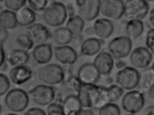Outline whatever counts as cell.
Wrapping results in <instances>:
<instances>
[{"mask_svg":"<svg viewBox=\"0 0 154 115\" xmlns=\"http://www.w3.org/2000/svg\"><path fill=\"white\" fill-rule=\"evenodd\" d=\"M77 97L82 107L99 109L109 102L107 88L94 83H82Z\"/></svg>","mask_w":154,"mask_h":115,"instance_id":"6da1fadb","label":"cell"},{"mask_svg":"<svg viewBox=\"0 0 154 115\" xmlns=\"http://www.w3.org/2000/svg\"><path fill=\"white\" fill-rule=\"evenodd\" d=\"M43 19L49 26L57 27L62 26L67 19L66 6L59 2H53L43 11Z\"/></svg>","mask_w":154,"mask_h":115,"instance_id":"7a4b0ae2","label":"cell"},{"mask_svg":"<svg viewBox=\"0 0 154 115\" xmlns=\"http://www.w3.org/2000/svg\"><path fill=\"white\" fill-rule=\"evenodd\" d=\"M29 99L28 94L24 90L14 89L7 93L5 98L6 106L11 111L21 112L28 106Z\"/></svg>","mask_w":154,"mask_h":115,"instance_id":"3957f363","label":"cell"},{"mask_svg":"<svg viewBox=\"0 0 154 115\" xmlns=\"http://www.w3.org/2000/svg\"><path fill=\"white\" fill-rule=\"evenodd\" d=\"M39 79L49 85H56L61 83L65 78V74L62 66L56 64H49L39 68Z\"/></svg>","mask_w":154,"mask_h":115,"instance_id":"277c9868","label":"cell"},{"mask_svg":"<svg viewBox=\"0 0 154 115\" xmlns=\"http://www.w3.org/2000/svg\"><path fill=\"white\" fill-rule=\"evenodd\" d=\"M140 73L134 67L125 66L120 69L116 76V82L123 89L131 90L137 87Z\"/></svg>","mask_w":154,"mask_h":115,"instance_id":"5b68a950","label":"cell"},{"mask_svg":"<svg viewBox=\"0 0 154 115\" xmlns=\"http://www.w3.org/2000/svg\"><path fill=\"white\" fill-rule=\"evenodd\" d=\"M145 100L144 93L140 91L132 90L125 93L122 100V108L131 114L139 112L143 108Z\"/></svg>","mask_w":154,"mask_h":115,"instance_id":"8992f818","label":"cell"},{"mask_svg":"<svg viewBox=\"0 0 154 115\" xmlns=\"http://www.w3.org/2000/svg\"><path fill=\"white\" fill-rule=\"evenodd\" d=\"M149 10V6L145 0H126L124 3V15L128 20L143 19Z\"/></svg>","mask_w":154,"mask_h":115,"instance_id":"52a82bcc","label":"cell"},{"mask_svg":"<svg viewBox=\"0 0 154 115\" xmlns=\"http://www.w3.org/2000/svg\"><path fill=\"white\" fill-rule=\"evenodd\" d=\"M131 39L125 36L115 37L110 42L108 46L110 53L116 59L127 57L131 52Z\"/></svg>","mask_w":154,"mask_h":115,"instance_id":"ba28073f","label":"cell"},{"mask_svg":"<svg viewBox=\"0 0 154 115\" xmlns=\"http://www.w3.org/2000/svg\"><path fill=\"white\" fill-rule=\"evenodd\" d=\"M101 0H75V7L79 16L84 20L91 21L100 13Z\"/></svg>","mask_w":154,"mask_h":115,"instance_id":"9c48e42d","label":"cell"},{"mask_svg":"<svg viewBox=\"0 0 154 115\" xmlns=\"http://www.w3.org/2000/svg\"><path fill=\"white\" fill-rule=\"evenodd\" d=\"M100 12L108 19L118 20L124 13V3L122 0H101Z\"/></svg>","mask_w":154,"mask_h":115,"instance_id":"30bf717a","label":"cell"},{"mask_svg":"<svg viewBox=\"0 0 154 115\" xmlns=\"http://www.w3.org/2000/svg\"><path fill=\"white\" fill-rule=\"evenodd\" d=\"M32 100L40 106H46L54 100L55 92L52 86L40 84L34 87L29 92Z\"/></svg>","mask_w":154,"mask_h":115,"instance_id":"8fae6325","label":"cell"},{"mask_svg":"<svg viewBox=\"0 0 154 115\" xmlns=\"http://www.w3.org/2000/svg\"><path fill=\"white\" fill-rule=\"evenodd\" d=\"M130 61L137 69H143L149 67L153 60V54L144 47H136L130 53Z\"/></svg>","mask_w":154,"mask_h":115,"instance_id":"7c38bea8","label":"cell"},{"mask_svg":"<svg viewBox=\"0 0 154 115\" xmlns=\"http://www.w3.org/2000/svg\"><path fill=\"white\" fill-rule=\"evenodd\" d=\"M27 35L36 44L45 43L51 37V33L46 27L40 23H33L27 28Z\"/></svg>","mask_w":154,"mask_h":115,"instance_id":"4fadbf2b","label":"cell"},{"mask_svg":"<svg viewBox=\"0 0 154 115\" xmlns=\"http://www.w3.org/2000/svg\"><path fill=\"white\" fill-rule=\"evenodd\" d=\"M100 75L96 67L91 63H86L81 65L77 72V77L82 83H94L98 82Z\"/></svg>","mask_w":154,"mask_h":115,"instance_id":"5bb4252c","label":"cell"},{"mask_svg":"<svg viewBox=\"0 0 154 115\" xmlns=\"http://www.w3.org/2000/svg\"><path fill=\"white\" fill-rule=\"evenodd\" d=\"M54 53L56 60L63 64H73L78 59L77 53L73 47L69 46L56 47Z\"/></svg>","mask_w":154,"mask_h":115,"instance_id":"9a60e30c","label":"cell"},{"mask_svg":"<svg viewBox=\"0 0 154 115\" xmlns=\"http://www.w3.org/2000/svg\"><path fill=\"white\" fill-rule=\"evenodd\" d=\"M32 69L25 65H17L12 68L9 72V78L12 83L20 85L28 81L33 76Z\"/></svg>","mask_w":154,"mask_h":115,"instance_id":"2e32d148","label":"cell"},{"mask_svg":"<svg viewBox=\"0 0 154 115\" xmlns=\"http://www.w3.org/2000/svg\"><path fill=\"white\" fill-rule=\"evenodd\" d=\"M93 64L100 74L107 75L110 74L113 68L114 60L110 53L102 52L96 56Z\"/></svg>","mask_w":154,"mask_h":115,"instance_id":"e0dca14e","label":"cell"},{"mask_svg":"<svg viewBox=\"0 0 154 115\" xmlns=\"http://www.w3.org/2000/svg\"><path fill=\"white\" fill-rule=\"evenodd\" d=\"M53 55L51 45L45 43L38 45L32 52L33 59L37 63L40 65L48 63L52 59Z\"/></svg>","mask_w":154,"mask_h":115,"instance_id":"ac0fdd59","label":"cell"},{"mask_svg":"<svg viewBox=\"0 0 154 115\" xmlns=\"http://www.w3.org/2000/svg\"><path fill=\"white\" fill-rule=\"evenodd\" d=\"M93 28L95 35L101 39L109 38L114 30L113 24L107 18L96 20L94 23Z\"/></svg>","mask_w":154,"mask_h":115,"instance_id":"d6986e66","label":"cell"},{"mask_svg":"<svg viewBox=\"0 0 154 115\" xmlns=\"http://www.w3.org/2000/svg\"><path fill=\"white\" fill-rule=\"evenodd\" d=\"M139 73V80L138 88L140 91L143 93H146L154 85V67L152 65L150 67L144 68Z\"/></svg>","mask_w":154,"mask_h":115,"instance_id":"ffe728a7","label":"cell"},{"mask_svg":"<svg viewBox=\"0 0 154 115\" xmlns=\"http://www.w3.org/2000/svg\"><path fill=\"white\" fill-rule=\"evenodd\" d=\"M101 39L90 38L84 40L80 46L81 54L85 56H92L98 54L101 49Z\"/></svg>","mask_w":154,"mask_h":115,"instance_id":"44dd1931","label":"cell"},{"mask_svg":"<svg viewBox=\"0 0 154 115\" xmlns=\"http://www.w3.org/2000/svg\"><path fill=\"white\" fill-rule=\"evenodd\" d=\"M62 106L64 115H78L82 109L78 97L74 95L67 96L63 101Z\"/></svg>","mask_w":154,"mask_h":115,"instance_id":"7402d4cb","label":"cell"},{"mask_svg":"<svg viewBox=\"0 0 154 115\" xmlns=\"http://www.w3.org/2000/svg\"><path fill=\"white\" fill-rule=\"evenodd\" d=\"M16 12L17 24L21 26H29L35 21V13L29 7L25 6Z\"/></svg>","mask_w":154,"mask_h":115,"instance_id":"603a6c76","label":"cell"},{"mask_svg":"<svg viewBox=\"0 0 154 115\" xmlns=\"http://www.w3.org/2000/svg\"><path fill=\"white\" fill-rule=\"evenodd\" d=\"M144 31V23L140 20H129L125 26L126 34L131 39H137L142 35Z\"/></svg>","mask_w":154,"mask_h":115,"instance_id":"cb8c5ba5","label":"cell"},{"mask_svg":"<svg viewBox=\"0 0 154 115\" xmlns=\"http://www.w3.org/2000/svg\"><path fill=\"white\" fill-rule=\"evenodd\" d=\"M16 13L10 10H4L0 12V26L5 29H12L17 26Z\"/></svg>","mask_w":154,"mask_h":115,"instance_id":"d4e9b609","label":"cell"},{"mask_svg":"<svg viewBox=\"0 0 154 115\" xmlns=\"http://www.w3.org/2000/svg\"><path fill=\"white\" fill-rule=\"evenodd\" d=\"M72 37V34L66 27L58 28L53 33V40L58 45H65L70 44Z\"/></svg>","mask_w":154,"mask_h":115,"instance_id":"484cf974","label":"cell"},{"mask_svg":"<svg viewBox=\"0 0 154 115\" xmlns=\"http://www.w3.org/2000/svg\"><path fill=\"white\" fill-rule=\"evenodd\" d=\"M29 60V56L26 51L22 49L13 50L8 57V62L12 66L25 65Z\"/></svg>","mask_w":154,"mask_h":115,"instance_id":"4316f807","label":"cell"},{"mask_svg":"<svg viewBox=\"0 0 154 115\" xmlns=\"http://www.w3.org/2000/svg\"><path fill=\"white\" fill-rule=\"evenodd\" d=\"M85 20L80 16L74 15L69 17L66 21V27L73 35H80L84 28Z\"/></svg>","mask_w":154,"mask_h":115,"instance_id":"83f0119b","label":"cell"},{"mask_svg":"<svg viewBox=\"0 0 154 115\" xmlns=\"http://www.w3.org/2000/svg\"><path fill=\"white\" fill-rule=\"evenodd\" d=\"M107 89L109 102L118 101L124 94V89L120 86L116 84L111 85Z\"/></svg>","mask_w":154,"mask_h":115,"instance_id":"f1b7e54d","label":"cell"},{"mask_svg":"<svg viewBox=\"0 0 154 115\" xmlns=\"http://www.w3.org/2000/svg\"><path fill=\"white\" fill-rule=\"evenodd\" d=\"M99 115H119L121 110L117 104L112 102H108L99 108Z\"/></svg>","mask_w":154,"mask_h":115,"instance_id":"f546056e","label":"cell"},{"mask_svg":"<svg viewBox=\"0 0 154 115\" xmlns=\"http://www.w3.org/2000/svg\"><path fill=\"white\" fill-rule=\"evenodd\" d=\"M16 43L19 47L22 50L28 51L32 49L34 46V43L29 38L27 35L21 34L17 37Z\"/></svg>","mask_w":154,"mask_h":115,"instance_id":"4dcf8cb0","label":"cell"},{"mask_svg":"<svg viewBox=\"0 0 154 115\" xmlns=\"http://www.w3.org/2000/svg\"><path fill=\"white\" fill-rule=\"evenodd\" d=\"M4 5L8 10L17 11L26 6L27 0H3Z\"/></svg>","mask_w":154,"mask_h":115,"instance_id":"1f68e13d","label":"cell"},{"mask_svg":"<svg viewBox=\"0 0 154 115\" xmlns=\"http://www.w3.org/2000/svg\"><path fill=\"white\" fill-rule=\"evenodd\" d=\"M29 8L35 11H43L48 5V0H27Z\"/></svg>","mask_w":154,"mask_h":115,"instance_id":"d6a6232c","label":"cell"},{"mask_svg":"<svg viewBox=\"0 0 154 115\" xmlns=\"http://www.w3.org/2000/svg\"><path fill=\"white\" fill-rule=\"evenodd\" d=\"M82 82L76 76H70L66 80V85L67 89L77 92L82 84Z\"/></svg>","mask_w":154,"mask_h":115,"instance_id":"836d02e7","label":"cell"},{"mask_svg":"<svg viewBox=\"0 0 154 115\" xmlns=\"http://www.w3.org/2000/svg\"><path fill=\"white\" fill-rule=\"evenodd\" d=\"M47 112L48 115H64L62 105L56 102L48 104Z\"/></svg>","mask_w":154,"mask_h":115,"instance_id":"e575fe53","label":"cell"},{"mask_svg":"<svg viewBox=\"0 0 154 115\" xmlns=\"http://www.w3.org/2000/svg\"><path fill=\"white\" fill-rule=\"evenodd\" d=\"M11 83L8 76L0 73V97L5 95L10 88Z\"/></svg>","mask_w":154,"mask_h":115,"instance_id":"d590c367","label":"cell"},{"mask_svg":"<svg viewBox=\"0 0 154 115\" xmlns=\"http://www.w3.org/2000/svg\"><path fill=\"white\" fill-rule=\"evenodd\" d=\"M154 28H150L146 35V48H147L153 54L154 53Z\"/></svg>","mask_w":154,"mask_h":115,"instance_id":"8d00e7d4","label":"cell"},{"mask_svg":"<svg viewBox=\"0 0 154 115\" xmlns=\"http://www.w3.org/2000/svg\"><path fill=\"white\" fill-rule=\"evenodd\" d=\"M83 41V38L80 35H73L72 38L71 43L73 47V48L80 47Z\"/></svg>","mask_w":154,"mask_h":115,"instance_id":"74e56055","label":"cell"},{"mask_svg":"<svg viewBox=\"0 0 154 115\" xmlns=\"http://www.w3.org/2000/svg\"><path fill=\"white\" fill-rule=\"evenodd\" d=\"M25 115H45V111L39 108L33 107L28 110Z\"/></svg>","mask_w":154,"mask_h":115,"instance_id":"f35d334b","label":"cell"},{"mask_svg":"<svg viewBox=\"0 0 154 115\" xmlns=\"http://www.w3.org/2000/svg\"><path fill=\"white\" fill-rule=\"evenodd\" d=\"M8 37V32L7 29L0 26V46H2L3 44L7 41Z\"/></svg>","mask_w":154,"mask_h":115,"instance_id":"ab89813d","label":"cell"},{"mask_svg":"<svg viewBox=\"0 0 154 115\" xmlns=\"http://www.w3.org/2000/svg\"><path fill=\"white\" fill-rule=\"evenodd\" d=\"M66 8L67 11V16L70 17L75 15V9L74 6L72 2H68Z\"/></svg>","mask_w":154,"mask_h":115,"instance_id":"60d3db41","label":"cell"},{"mask_svg":"<svg viewBox=\"0 0 154 115\" xmlns=\"http://www.w3.org/2000/svg\"><path fill=\"white\" fill-rule=\"evenodd\" d=\"M148 23L150 28H154V8H152L149 12V16L148 17Z\"/></svg>","mask_w":154,"mask_h":115,"instance_id":"b9f144b4","label":"cell"},{"mask_svg":"<svg viewBox=\"0 0 154 115\" xmlns=\"http://www.w3.org/2000/svg\"><path fill=\"white\" fill-rule=\"evenodd\" d=\"M154 112V105H150L146 107L143 111V114L147 115H153Z\"/></svg>","mask_w":154,"mask_h":115,"instance_id":"7bdbcfd3","label":"cell"},{"mask_svg":"<svg viewBox=\"0 0 154 115\" xmlns=\"http://www.w3.org/2000/svg\"><path fill=\"white\" fill-rule=\"evenodd\" d=\"M117 61L115 62V67L118 69H121L126 66V62L122 60H120V59H117Z\"/></svg>","mask_w":154,"mask_h":115,"instance_id":"ee69618b","label":"cell"},{"mask_svg":"<svg viewBox=\"0 0 154 115\" xmlns=\"http://www.w3.org/2000/svg\"><path fill=\"white\" fill-rule=\"evenodd\" d=\"M5 61V53L2 46H0V67L4 64Z\"/></svg>","mask_w":154,"mask_h":115,"instance_id":"f6af8a7d","label":"cell"},{"mask_svg":"<svg viewBox=\"0 0 154 115\" xmlns=\"http://www.w3.org/2000/svg\"><path fill=\"white\" fill-rule=\"evenodd\" d=\"M94 112L90 108H86L85 109H82L78 115H94Z\"/></svg>","mask_w":154,"mask_h":115,"instance_id":"bcb514c9","label":"cell"},{"mask_svg":"<svg viewBox=\"0 0 154 115\" xmlns=\"http://www.w3.org/2000/svg\"><path fill=\"white\" fill-rule=\"evenodd\" d=\"M148 95L149 97L152 100L154 99V86L153 85L147 91Z\"/></svg>","mask_w":154,"mask_h":115,"instance_id":"7dc6e473","label":"cell"},{"mask_svg":"<svg viewBox=\"0 0 154 115\" xmlns=\"http://www.w3.org/2000/svg\"><path fill=\"white\" fill-rule=\"evenodd\" d=\"M85 33L87 35H91L94 34L93 27H88L85 29Z\"/></svg>","mask_w":154,"mask_h":115,"instance_id":"c3c4849f","label":"cell"},{"mask_svg":"<svg viewBox=\"0 0 154 115\" xmlns=\"http://www.w3.org/2000/svg\"><path fill=\"white\" fill-rule=\"evenodd\" d=\"M63 1L67 2H72L74 0H63Z\"/></svg>","mask_w":154,"mask_h":115,"instance_id":"681fc988","label":"cell"},{"mask_svg":"<svg viewBox=\"0 0 154 115\" xmlns=\"http://www.w3.org/2000/svg\"><path fill=\"white\" fill-rule=\"evenodd\" d=\"M2 112V107L1 105L0 104V114H1Z\"/></svg>","mask_w":154,"mask_h":115,"instance_id":"f907efd6","label":"cell"},{"mask_svg":"<svg viewBox=\"0 0 154 115\" xmlns=\"http://www.w3.org/2000/svg\"><path fill=\"white\" fill-rule=\"evenodd\" d=\"M147 2H152L154 1V0H145Z\"/></svg>","mask_w":154,"mask_h":115,"instance_id":"816d5d0a","label":"cell"},{"mask_svg":"<svg viewBox=\"0 0 154 115\" xmlns=\"http://www.w3.org/2000/svg\"><path fill=\"white\" fill-rule=\"evenodd\" d=\"M3 0H0V2L3 1Z\"/></svg>","mask_w":154,"mask_h":115,"instance_id":"f5cc1de1","label":"cell"}]
</instances>
